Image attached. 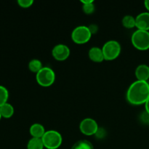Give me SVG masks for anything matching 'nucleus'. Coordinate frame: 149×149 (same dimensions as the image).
Wrapping results in <instances>:
<instances>
[{"label": "nucleus", "instance_id": "24", "mask_svg": "<svg viewBox=\"0 0 149 149\" xmlns=\"http://www.w3.org/2000/svg\"><path fill=\"white\" fill-rule=\"evenodd\" d=\"M81 2L84 4H90V3H93V0H81Z\"/></svg>", "mask_w": 149, "mask_h": 149}, {"label": "nucleus", "instance_id": "2", "mask_svg": "<svg viewBox=\"0 0 149 149\" xmlns=\"http://www.w3.org/2000/svg\"><path fill=\"white\" fill-rule=\"evenodd\" d=\"M131 41L135 48L146 50L149 49V31L138 29L132 33Z\"/></svg>", "mask_w": 149, "mask_h": 149}, {"label": "nucleus", "instance_id": "1", "mask_svg": "<svg viewBox=\"0 0 149 149\" xmlns=\"http://www.w3.org/2000/svg\"><path fill=\"white\" fill-rule=\"evenodd\" d=\"M127 100L132 105L146 103L149 98V83L137 80L130 86L127 93Z\"/></svg>", "mask_w": 149, "mask_h": 149}, {"label": "nucleus", "instance_id": "23", "mask_svg": "<svg viewBox=\"0 0 149 149\" xmlns=\"http://www.w3.org/2000/svg\"><path fill=\"white\" fill-rule=\"evenodd\" d=\"M145 108H146V111L148 112V113H149V98L148 99V100L146 102Z\"/></svg>", "mask_w": 149, "mask_h": 149}, {"label": "nucleus", "instance_id": "10", "mask_svg": "<svg viewBox=\"0 0 149 149\" xmlns=\"http://www.w3.org/2000/svg\"><path fill=\"white\" fill-rule=\"evenodd\" d=\"M135 76L139 81H147L149 79V66L146 64H141L135 70Z\"/></svg>", "mask_w": 149, "mask_h": 149}, {"label": "nucleus", "instance_id": "22", "mask_svg": "<svg viewBox=\"0 0 149 149\" xmlns=\"http://www.w3.org/2000/svg\"><path fill=\"white\" fill-rule=\"evenodd\" d=\"M105 130L103 129H102V128H98V130H97V132L95 133L96 136H97V138H102L104 137L105 135Z\"/></svg>", "mask_w": 149, "mask_h": 149}, {"label": "nucleus", "instance_id": "11", "mask_svg": "<svg viewBox=\"0 0 149 149\" xmlns=\"http://www.w3.org/2000/svg\"><path fill=\"white\" fill-rule=\"evenodd\" d=\"M89 57L90 60H92L94 62L100 63L104 60V55H103V51L100 48L94 47H92L89 51Z\"/></svg>", "mask_w": 149, "mask_h": 149}, {"label": "nucleus", "instance_id": "13", "mask_svg": "<svg viewBox=\"0 0 149 149\" xmlns=\"http://www.w3.org/2000/svg\"><path fill=\"white\" fill-rule=\"evenodd\" d=\"M0 113H1V117L8 119L13 116L14 113V108L11 104L7 103L0 107Z\"/></svg>", "mask_w": 149, "mask_h": 149}, {"label": "nucleus", "instance_id": "5", "mask_svg": "<svg viewBox=\"0 0 149 149\" xmlns=\"http://www.w3.org/2000/svg\"><path fill=\"white\" fill-rule=\"evenodd\" d=\"M55 79V72L49 67H43L36 74V81L42 87H49L52 85Z\"/></svg>", "mask_w": 149, "mask_h": 149}, {"label": "nucleus", "instance_id": "16", "mask_svg": "<svg viewBox=\"0 0 149 149\" xmlns=\"http://www.w3.org/2000/svg\"><path fill=\"white\" fill-rule=\"evenodd\" d=\"M29 68L31 71L37 74L43 67H42V62L37 59H33L30 61L29 64Z\"/></svg>", "mask_w": 149, "mask_h": 149}, {"label": "nucleus", "instance_id": "9", "mask_svg": "<svg viewBox=\"0 0 149 149\" xmlns=\"http://www.w3.org/2000/svg\"><path fill=\"white\" fill-rule=\"evenodd\" d=\"M136 27L139 30L149 31V12L141 13L135 17Z\"/></svg>", "mask_w": 149, "mask_h": 149}, {"label": "nucleus", "instance_id": "4", "mask_svg": "<svg viewBox=\"0 0 149 149\" xmlns=\"http://www.w3.org/2000/svg\"><path fill=\"white\" fill-rule=\"evenodd\" d=\"M104 60L112 61L117 58L121 52L120 44L115 40L108 41L102 48Z\"/></svg>", "mask_w": 149, "mask_h": 149}, {"label": "nucleus", "instance_id": "20", "mask_svg": "<svg viewBox=\"0 0 149 149\" xmlns=\"http://www.w3.org/2000/svg\"><path fill=\"white\" fill-rule=\"evenodd\" d=\"M19 5L23 8H27V7H31L33 3V0H18L17 1Z\"/></svg>", "mask_w": 149, "mask_h": 149}, {"label": "nucleus", "instance_id": "15", "mask_svg": "<svg viewBox=\"0 0 149 149\" xmlns=\"http://www.w3.org/2000/svg\"><path fill=\"white\" fill-rule=\"evenodd\" d=\"M71 149H94L93 146L90 141L87 140L79 141L72 146Z\"/></svg>", "mask_w": 149, "mask_h": 149}, {"label": "nucleus", "instance_id": "17", "mask_svg": "<svg viewBox=\"0 0 149 149\" xmlns=\"http://www.w3.org/2000/svg\"><path fill=\"white\" fill-rule=\"evenodd\" d=\"M122 24L125 28L127 29H132L136 26V22L135 18L131 15H126L122 19Z\"/></svg>", "mask_w": 149, "mask_h": 149}, {"label": "nucleus", "instance_id": "18", "mask_svg": "<svg viewBox=\"0 0 149 149\" xmlns=\"http://www.w3.org/2000/svg\"><path fill=\"white\" fill-rule=\"evenodd\" d=\"M9 93L6 87L0 85V107L7 103Z\"/></svg>", "mask_w": 149, "mask_h": 149}, {"label": "nucleus", "instance_id": "7", "mask_svg": "<svg viewBox=\"0 0 149 149\" xmlns=\"http://www.w3.org/2000/svg\"><path fill=\"white\" fill-rule=\"evenodd\" d=\"M79 128L81 132L84 135L90 136V135H95L98 130V126H97V122L94 119L87 118L81 121Z\"/></svg>", "mask_w": 149, "mask_h": 149}, {"label": "nucleus", "instance_id": "26", "mask_svg": "<svg viewBox=\"0 0 149 149\" xmlns=\"http://www.w3.org/2000/svg\"><path fill=\"white\" fill-rule=\"evenodd\" d=\"M1 113H0V120H1Z\"/></svg>", "mask_w": 149, "mask_h": 149}, {"label": "nucleus", "instance_id": "19", "mask_svg": "<svg viewBox=\"0 0 149 149\" xmlns=\"http://www.w3.org/2000/svg\"><path fill=\"white\" fill-rule=\"evenodd\" d=\"M83 11L86 14H91L95 11V6L93 3L83 4Z\"/></svg>", "mask_w": 149, "mask_h": 149}, {"label": "nucleus", "instance_id": "27", "mask_svg": "<svg viewBox=\"0 0 149 149\" xmlns=\"http://www.w3.org/2000/svg\"><path fill=\"white\" fill-rule=\"evenodd\" d=\"M148 125H149V123H148Z\"/></svg>", "mask_w": 149, "mask_h": 149}, {"label": "nucleus", "instance_id": "8", "mask_svg": "<svg viewBox=\"0 0 149 149\" xmlns=\"http://www.w3.org/2000/svg\"><path fill=\"white\" fill-rule=\"evenodd\" d=\"M52 55L58 61H65L68 58L70 55V49L66 45H58L52 49Z\"/></svg>", "mask_w": 149, "mask_h": 149}, {"label": "nucleus", "instance_id": "6", "mask_svg": "<svg viewBox=\"0 0 149 149\" xmlns=\"http://www.w3.org/2000/svg\"><path fill=\"white\" fill-rule=\"evenodd\" d=\"M92 36L89 27L84 26H78L75 28L71 33L73 41L77 44H84L88 42Z\"/></svg>", "mask_w": 149, "mask_h": 149}, {"label": "nucleus", "instance_id": "25", "mask_svg": "<svg viewBox=\"0 0 149 149\" xmlns=\"http://www.w3.org/2000/svg\"><path fill=\"white\" fill-rule=\"evenodd\" d=\"M144 4H145L146 8L147 10L149 12V0H146V1H144Z\"/></svg>", "mask_w": 149, "mask_h": 149}, {"label": "nucleus", "instance_id": "3", "mask_svg": "<svg viewBox=\"0 0 149 149\" xmlns=\"http://www.w3.org/2000/svg\"><path fill=\"white\" fill-rule=\"evenodd\" d=\"M42 140L45 147L47 149H57L62 143V136L59 132L55 130L45 132Z\"/></svg>", "mask_w": 149, "mask_h": 149}, {"label": "nucleus", "instance_id": "12", "mask_svg": "<svg viewBox=\"0 0 149 149\" xmlns=\"http://www.w3.org/2000/svg\"><path fill=\"white\" fill-rule=\"evenodd\" d=\"M30 133L33 138H42L45 133V128L40 124H33L30 128Z\"/></svg>", "mask_w": 149, "mask_h": 149}, {"label": "nucleus", "instance_id": "21", "mask_svg": "<svg viewBox=\"0 0 149 149\" xmlns=\"http://www.w3.org/2000/svg\"><path fill=\"white\" fill-rule=\"evenodd\" d=\"M141 119L143 122L146 124H148L149 123V113L148 112L144 111L143 112L141 116Z\"/></svg>", "mask_w": 149, "mask_h": 149}, {"label": "nucleus", "instance_id": "14", "mask_svg": "<svg viewBox=\"0 0 149 149\" xmlns=\"http://www.w3.org/2000/svg\"><path fill=\"white\" fill-rule=\"evenodd\" d=\"M44 147L45 146L42 138H32L27 145V149H43Z\"/></svg>", "mask_w": 149, "mask_h": 149}]
</instances>
